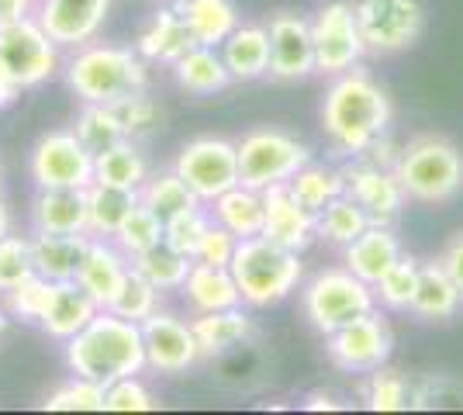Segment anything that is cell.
<instances>
[{
	"label": "cell",
	"instance_id": "1",
	"mask_svg": "<svg viewBox=\"0 0 463 415\" xmlns=\"http://www.w3.org/2000/svg\"><path fill=\"white\" fill-rule=\"evenodd\" d=\"M391 121H394V104L367 70L353 66L332 77L322 100V128L332 149L353 159L364 156L377 138L391 132Z\"/></svg>",
	"mask_w": 463,
	"mask_h": 415
},
{
	"label": "cell",
	"instance_id": "2",
	"mask_svg": "<svg viewBox=\"0 0 463 415\" xmlns=\"http://www.w3.org/2000/svg\"><path fill=\"white\" fill-rule=\"evenodd\" d=\"M66 367L77 377L115 384L121 377L146 371V343L142 325L132 318L115 316L111 308H100L73 339H66Z\"/></svg>",
	"mask_w": 463,
	"mask_h": 415
},
{
	"label": "cell",
	"instance_id": "3",
	"mask_svg": "<svg viewBox=\"0 0 463 415\" xmlns=\"http://www.w3.org/2000/svg\"><path fill=\"white\" fill-rule=\"evenodd\" d=\"M62 77L80 104H121L136 90L149 87V66L128 45L111 42H87L73 49V56L62 66Z\"/></svg>",
	"mask_w": 463,
	"mask_h": 415
},
{
	"label": "cell",
	"instance_id": "4",
	"mask_svg": "<svg viewBox=\"0 0 463 415\" xmlns=\"http://www.w3.org/2000/svg\"><path fill=\"white\" fill-rule=\"evenodd\" d=\"M229 270L242 291L246 308H273L288 301L305 280L301 253H294L280 242H270L267 236L239 239Z\"/></svg>",
	"mask_w": 463,
	"mask_h": 415
},
{
	"label": "cell",
	"instance_id": "5",
	"mask_svg": "<svg viewBox=\"0 0 463 415\" xmlns=\"http://www.w3.org/2000/svg\"><path fill=\"white\" fill-rule=\"evenodd\" d=\"M394 174L408 201L419 204H449L463 191V153L446 136H415L398 153Z\"/></svg>",
	"mask_w": 463,
	"mask_h": 415
},
{
	"label": "cell",
	"instance_id": "6",
	"mask_svg": "<svg viewBox=\"0 0 463 415\" xmlns=\"http://www.w3.org/2000/svg\"><path fill=\"white\" fill-rule=\"evenodd\" d=\"M62 70V49L32 14L0 24V80L14 90H35Z\"/></svg>",
	"mask_w": 463,
	"mask_h": 415
},
{
	"label": "cell",
	"instance_id": "7",
	"mask_svg": "<svg viewBox=\"0 0 463 415\" xmlns=\"http://www.w3.org/2000/svg\"><path fill=\"white\" fill-rule=\"evenodd\" d=\"M301 308L315 333H335L339 325H346L353 318L367 316L377 308V295L367 280L346 270V267H328L322 274H315L301 291Z\"/></svg>",
	"mask_w": 463,
	"mask_h": 415
},
{
	"label": "cell",
	"instance_id": "8",
	"mask_svg": "<svg viewBox=\"0 0 463 415\" xmlns=\"http://www.w3.org/2000/svg\"><path fill=\"white\" fill-rule=\"evenodd\" d=\"M239 149V184L267 191L288 184L305 163H311V149L284 128H252L235 142Z\"/></svg>",
	"mask_w": 463,
	"mask_h": 415
},
{
	"label": "cell",
	"instance_id": "9",
	"mask_svg": "<svg viewBox=\"0 0 463 415\" xmlns=\"http://www.w3.org/2000/svg\"><path fill=\"white\" fill-rule=\"evenodd\" d=\"M353 11L370 56H398L425 32L422 0H353Z\"/></svg>",
	"mask_w": 463,
	"mask_h": 415
},
{
	"label": "cell",
	"instance_id": "10",
	"mask_svg": "<svg viewBox=\"0 0 463 415\" xmlns=\"http://www.w3.org/2000/svg\"><path fill=\"white\" fill-rule=\"evenodd\" d=\"M28 174L39 191H87L94 184V153L73 128H56L35 142Z\"/></svg>",
	"mask_w": 463,
	"mask_h": 415
},
{
	"label": "cell",
	"instance_id": "11",
	"mask_svg": "<svg viewBox=\"0 0 463 415\" xmlns=\"http://www.w3.org/2000/svg\"><path fill=\"white\" fill-rule=\"evenodd\" d=\"M311 39H315V70L326 77H339L353 66H360V60L367 56L353 0L322 4L311 18Z\"/></svg>",
	"mask_w": 463,
	"mask_h": 415
},
{
	"label": "cell",
	"instance_id": "12",
	"mask_svg": "<svg viewBox=\"0 0 463 415\" xmlns=\"http://www.w3.org/2000/svg\"><path fill=\"white\" fill-rule=\"evenodd\" d=\"M174 170L197 198L214 201L239 184V149L232 138L201 136L191 138L174 159Z\"/></svg>",
	"mask_w": 463,
	"mask_h": 415
},
{
	"label": "cell",
	"instance_id": "13",
	"mask_svg": "<svg viewBox=\"0 0 463 415\" xmlns=\"http://www.w3.org/2000/svg\"><path fill=\"white\" fill-rule=\"evenodd\" d=\"M326 354L346 374H370V371L384 367L387 360H391V354H394V336H391L387 322L373 308L367 316L339 325L335 333H328Z\"/></svg>",
	"mask_w": 463,
	"mask_h": 415
},
{
	"label": "cell",
	"instance_id": "14",
	"mask_svg": "<svg viewBox=\"0 0 463 415\" xmlns=\"http://www.w3.org/2000/svg\"><path fill=\"white\" fill-rule=\"evenodd\" d=\"M343 177H346V194L367 212L370 225H394L402 218L408 194L394 166H381V163L356 156L343 170Z\"/></svg>",
	"mask_w": 463,
	"mask_h": 415
},
{
	"label": "cell",
	"instance_id": "15",
	"mask_svg": "<svg viewBox=\"0 0 463 415\" xmlns=\"http://www.w3.org/2000/svg\"><path fill=\"white\" fill-rule=\"evenodd\" d=\"M142 343H146V367L156 374H187L201 360L194 325L176 318L174 312H156L146 318Z\"/></svg>",
	"mask_w": 463,
	"mask_h": 415
},
{
	"label": "cell",
	"instance_id": "16",
	"mask_svg": "<svg viewBox=\"0 0 463 415\" xmlns=\"http://www.w3.org/2000/svg\"><path fill=\"white\" fill-rule=\"evenodd\" d=\"M111 14V0H35L32 18L49 32L59 49H80L94 42Z\"/></svg>",
	"mask_w": 463,
	"mask_h": 415
},
{
	"label": "cell",
	"instance_id": "17",
	"mask_svg": "<svg viewBox=\"0 0 463 415\" xmlns=\"http://www.w3.org/2000/svg\"><path fill=\"white\" fill-rule=\"evenodd\" d=\"M270 35V73L267 77L280 83L308 80L315 70V39H311V21L294 11H277L267 21Z\"/></svg>",
	"mask_w": 463,
	"mask_h": 415
},
{
	"label": "cell",
	"instance_id": "18",
	"mask_svg": "<svg viewBox=\"0 0 463 415\" xmlns=\"http://www.w3.org/2000/svg\"><path fill=\"white\" fill-rule=\"evenodd\" d=\"M263 236L280 242L294 253H305L318 239V215H311L305 204L288 191V184H277L263 191Z\"/></svg>",
	"mask_w": 463,
	"mask_h": 415
},
{
	"label": "cell",
	"instance_id": "19",
	"mask_svg": "<svg viewBox=\"0 0 463 415\" xmlns=\"http://www.w3.org/2000/svg\"><path fill=\"white\" fill-rule=\"evenodd\" d=\"M128 274H132V259L125 257L111 239L90 236V250H87V257H83L73 280L94 297L100 308H111V301L118 297Z\"/></svg>",
	"mask_w": 463,
	"mask_h": 415
},
{
	"label": "cell",
	"instance_id": "20",
	"mask_svg": "<svg viewBox=\"0 0 463 415\" xmlns=\"http://www.w3.org/2000/svg\"><path fill=\"white\" fill-rule=\"evenodd\" d=\"M402 257H405V250H402V242H398L391 225H367V229L343 250L346 270H353L360 280H367L370 288H373Z\"/></svg>",
	"mask_w": 463,
	"mask_h": 415
},
{
	"label": "cell",
	"instance_id": "21",
	"mask_svg": "<svg viewBox=\"0 0 463 415\" xmlns=\"http://www.w3.org/2000/svg\"><path fill=\"white\" fill-rule=\"evenodd\" d=\"M191 45H194L191 32H187V24H184V18H180V11H176L174 0H170V4H159L153 14H149L146 28L138 32V39H136V52L146 62L174 66Z\"/></svg>",
	"mask_w": 463,
	"mask_h": 415
},
{
	"label": "cell",
	"instance_id": "22",
	"mask_svg": "<svg viewBox=\"0 0 463 415\" xmlns=\"http://www.w3.org/2000/svg\"><path fill=\"white\" fill-rule=\"evenodd\" d=\"M180 295L191 305L194 316L225 312V308H239L242 305V291H239V284H235L229 267H212V263H197V259H194Z\"/></svg>",
	"mask_w": 463,
	"mask_h": 415
},
{
	"label": "cell",
	"instance_id": "23",
	"mask_svg": "<svg viewBox=\"0 0 463 415\" xmlns=\"http://www.w3.org/2000/svg\"><path fill=\"white\" fill-rule=\"evenodd\" d=\"M194 336L201 346V360H222L232 350H239L246 339L252 336V318L250 312L239 308H225V312H208V316H194Z\"/></svg>",
	"mask_w": 463,
	"mask_h": 415
},
{
	"label": "cell",
	"instance_id": "24",
	"mask_svg": "<svg viewBox=\"0 0 463 415\" xmlns=\"http://www.w3.org/2000/svg\"><path fill=\"white\" fill-rule=\"evenodd\" d=\"M174 7L187 24L194 45L222 49V42L242 24L239 7L232 0H174Z\"/></svg>",
	"mask_w": 463,
	"mask_h": 415
},
{
	"label": "cell",
	"instance_id": "25",
	"mask_svg": "<svg viewBox=\"0 0 463 415\" xmlns=\"http://www.w3.org/2000/svg\"><path fill=\"white\" fill-rule=\"evenodd\" d=\"M90 250V232H35L32 236V259H35V274L49 280H73L80 263Z\"/></svg>",
	"mask_w": 463,
	"mask_h": 415
},
{
	"label": "cell",
	"instance_id": "26",
	"mask_svg": "<svg viewBox=\"0 0 463 415\" xmlns=\"http://www.w3.org/2000/svg\"><path fill=\"white\" fill-rule=\"evenodd\" d=\"M100 312L94 297L80 288L77 280H56V295L49 301V312L42 318V333H49L52 339H73Z\"/></svg>",
	"mask_w": 463,
	"mask_h": 415
},
{
	"label": "cell",
	"instance_id": "27",
	"mask_svg": "<svg viewBox=\"0 0 463 415\" xmlns=\"http://www.w3.org/2000/svg\"><path fill=\"white\" fill-rule=\"evenodd\" d=\"M32 232H87V191H39L32 201Z\"/></svg>",
	"mask_w": 463,
	"mask_h": 415
},
{
	"label": "cell",
	"instance_id": "28",
	"mask_svg": "<svg viewBox=\"0 0 463 415\" xmlns=\"http://www.w3.org/2000/svg\"><path fill=\"white\" fill-rule=\"evenodd\" d=\"M222 60L232 80H260L270 73V35L267 24H239L222 42Z\"/></svg>",
	"mask_w": 463,
	"mask_h": 415
},
{
	"label": "cell",
	"instance_id": "29",
	"mask_svg": "<svg viewBox=\"0 0 463 415\" xmlns=\"http://www.w3.org/2000/svg\"><path fill=\"white\" fill-rule=\"evenodd\" d=\"M170 70H174L176 83H180L184 90L197 94V98L222 94L225 87L235 83L225 60H222V49H212V45H191Z\"/></svg>",
	"mask_w": 463,
	"mask_h": 415
},
{
	"label": "cell",
	"instance_id": "30",
	"mask_svg": "<svg viewBox=\"0 0 463 415\" xmlns=\"http://www.w3.org/2000/svg\"><path fill=\"white\" fill-rule=\"evenodd\" d=\"M463 305V291L457 288V280L439 267V259L422 263L419 270V291L411 301V316L425 318V322H449L457 318Z\"/></svg>",
	"mask_w": 463,
	"mask_h": 415
},
{
	"label": "cell",
	"instance_id": "31",
	"mask_svg": "<svg viewBox=\"0 0 463 415\" xmlns=\"http://www.w3.org/2000/svg\"><path fill=\"white\" fill-rule=\"evenodd\" d=\"M263 208H267L263 204V191L246 187V184H235L232 191L208 201V215L239 239L263 236Z\"/></svg>",
	"mask_w": 463,
	"mask_h": 415
},
{
	"label": "cell",
	"instance_id": "32",
	"mask_svg": "<svg viewBox=\"0 0 463 415\" xmlns=\"http://www.w3.org/2000/svg\"><path fill=\"white\" fill-rule=\"evenodd\" d=\"M138 208V191L111 187V184H90L87 187V232L94 239H115L125 218Z\"/></svg>",
	"mask_w": 463,
	"mask_h": 415
},
{
	"label": "cell",
	"instance_id": "33",
	"mask_svg": "<svg viewBox=\"0 0 463 415\" xmlns=\"http://www.w3.org/2000/svg\"><path fill=\"white\" fill-rule=\"evenodd\" d=\"M138 201L153 212V215L163 218V225L166 222H174V218L187 215V212H197V208H204V201L194 194L191 187L180 180L174 166L170 170H163V174H149L146 184L138 187Z\"/></svg>",
	"mask_w": 463,
	"mask_h": 415
},
{
	"label": "cell",
	"instance_id": "34",
	"mask_svg": "<svg viewBox=\"0 0 463 415\" xmlns=\"http://www.w3.org/2000/svg\"><path fill=\"white\" fill-rule=\"evenodd\" d=\"M288 191L298 198V204L308 208L311 215H318L322 208H328L332 201L346 194V177H343V170L311 159V163H305V166L288 180Z\"/></svg>",
	"mask_w": 463,
	"mask_h": 415
},
{
	"label": "cell",
	"instance_id": "35",
	"mask_svg": "<svg viewBox=\"0 0 463 415\" xmlns=\"http://www.w3.org/2000/svg\"><path fill=\"white\" fill-rule=\"evenodd\" d=\"M149 177V163L138 153L136 138H125L111 149L94 156V180L97 184H111V187H125V191H138Z\"/></svg>",
	"mask_w": 463,
	"mask_h": 415
},
{
	"label": "cell",
	"instance_id": "36",
	"mask_svg": "<svg viewBox=\"0 0 463 415\" xmlns=\"http://www.w3.org/2000/svg\"><path fill=\"white\" fill-rule=\"evenodd\" d=\"M132 267L166 295V291H180V288H184L194 259L184 257V253H176L170 242H156L153 250H146V253H138V257L132 259Z\"/></svg>",
	"mask_w": 463,
	"mask_h": 415
},
{
	"label": "cell",
	"instance_id": "37",
	"mask_svg": "<svg viewBox=\"0 0 463 415\" xmlns=\"http://www.w3.org/2000/svg\"><path fill=\"white\" fill-rule=\"evenodd\" d=\"M73 132H77L80 142L94 156L128 138L125 136V125H121V115H118V108H111V104H83L77 121H73Z\"/></svg>",
	"mask_w": 463,
	"mask_h": 415
},
{
	"label": "cell",
	"instance_id": "38",
	"mask_svg": "<svg viewBox=\"0 0 463 415\" xmlns=\"http://www.w3.org/2000/svg\"><path fill=\"white\" fill-rule=\"evenodd\" d=\"M52 295H56V280H49V277H42V274H32L28 280H21L18 288L4 291V295H0V305H4L7 316L24 322V325H42Z\"/></svg>",
	"mask_w": 463,
	"mask_h": 415
},
{
	"label": "cell",
	"instance_id": "39",
	"mask_svg": "<svg viewBox=\"0 0 463 415\" xmlns=\"http://www.w3.org/2000/svg\"><path fill=\"white\" fill-rule=\"evenodd\" d=\"M364 401L370 412H405L415 401V388L408 384L402 371H391L384 363V367L370 371L364 381Z\"/></svg>",
	"mask_w": 463,
	"mask_h": 415
},
{
	"label": "cell",
	"instance_id": "40",
	"mask_svg": "<svg viewBox=\"0 0 463 415\" xmlns=\"http://www.w3.org/2000/svg\"><path fill=\"white\" fill-rule=\"evenodd\" d=\"M367 225H370L367 212L349 198V194L335 198L328 208L318 212V239H326L328 246H339V250H346L349 242L360 236Z\"/></svg>",
	"mask_w": 463,
	"mask_h": 415
},
{
	"label": "cell",
	"instance_id": "41",
	"mask_svg": "<svg viewBox=\"0 0 463 415\" xmlns=\"http://www.w3.org/2000/svg\"><path fill=\"white\" fill-rule=\"evenodd\" d=\"M419 270H422L419 259L402 257L377 284H373L377 301H381L384 308H391V312H411V301H415V291H419Z\"/></svg>",
	"mask_w": 463,
	"mask_h": 415
},
{
	"label": "cell",
	"instance_id": "42",
	"mask_svg": "<svg viewBox=\"0 0 463 415\" xmlns=\"http://www.w3.org/2000/svg\"><path fill=\"white\" fill-rule=\"evenodd\" d=\"M163 232H166L163 218L153 215V212H149V208L138 201V208L125 218V225L118 229L111 242H115L118 250H121L128 259H136L138 253H146V250H153L156 242H163Z\"/></svg>",
	"mask_w": 463,
	"mask_h": 415
},
{
	"label": "cell",
	"instance_id": "43",
	"mask_svg": "<svg viewBox=\"0 0 463 415\" xmlns=\"http://www.w3.org/2000/svg\"><path fill=\"white\" fill-rule=\"evenodd\" d=\"M45 412H104V384L77 377L52 388L49 395L42 398Z\"/></svg>",
	"mask_w": 463,
	"mask_h": 415
},
{
	"label": "cell",
	"instance_id": "44",
	"mask_svg": "<svg viewBox=\"0 0 463 415\" xmlns=\"http://www.w3.org/2000/svg\"><path fill=\"white\" fill-rule=\"evenodd\" d=\"M159 297H163V291H159L156 284H149V280H146V277L132 267L128 280L121 284L118 297L111 301V312H115V316H121V318H132V322H138V325H142L146 318L159 312Z\"/></svg>",
	"mask_w": 463,
	"mask_h": 415
},
{
	"label": "cell",
	"instance_id": "45",
	"mask_svg": "<svg viewBox=\"0 0 463 415\" xmlns=\"http://www.w3.org/2000/svg\"><path fill=\"white\" fill-rule=\"evenodd\" d=\"M35 274V259H32V239L24 236H7L0 239V295L18 288L21 280Z\"/></svg>",
	"mask_w": 463,
	"mask_h": 415
},
{
	"label": "cell",
	"instance_id": "46",
	"mask_svg": "<svg viewBox=\"0 0 463 415\" xmlns=\"http://www.w3.org/2000/svg\"><path fill=\"white\" fill-rule=\"evenodd\" d=\"M118 115H121V125H125V136L128 138H146L153 136L156 128L163 125V108L156 104V98L146 90H136L132 98H125L121 104H115Z\"/></svg>",
	"mask_w": 463,
	"mask_h": 415
},
{
	"label": "cell",
	"instance_id": "47",
	"mask_svg": "<svg viewBox=\"0 0 463 415\" xmlns=\"http://www.w3.org/2000/svg\"><path fill=\"white\" fill-rule=\"evenodd\" d=\"M156 409H159V401L138 381V374L121 377L104 388V412H156Z\"/></svg>",
	"mask_w": 463,
	"mask_h": 415
},
{
	"label": "cell",
	"instance_id": "48",
	"mask_svg": "<svg viewBox=\"0 0 463 415\" xmlns=\"http://www.w3.org/2000/svg\"><path fill=\"white\" fill-rule=\"evenodd\" d=\"M208 204L204 208H197V212H187V215L174 218V222H166V232H163V242H170L176 253H184V257H191L197 253V242L204 236V229H208Z\"/></svg>",
	"mask_w": 463,
	"mask_h": 415
},
{
	"label": "cell",
	"instance_id": "49",
	"mask_svg": "<svg viewBox=\"0 0 463 415\" xmlns=\"http://www.w3.org/2000/svg\"><path fill=\"white\" fill-rule=\"evenodd\" d=\"M235 250H239V236H232L225 225H218V222H208V229H204V236L197 242V253L194 259L197 263H212V267H229L232 257H235Z\"/></svg>",
	"mask_w": 463,
	"mask_h": 415
},
{
	"label": "cell",
	"instance_id": "50",
	"mask_svg": "<svg viewBox=\"0 0 463 415\" xmlns=\"http://www.w3.org/2000/svg\"><path fill=\"white\" fill-rule=\"evenodd\" d=\"M436 259H439V267L457 280V288L463 291V232H457V236L449 239L443 246V253Z\"/></svg>",
	"mask_w": 463,
	"mask_h": 415
},
{
	"label": "cell",
	"instance_id": "51",
	"mask_svg": "<svg viewBox=\"0 0 463 415\" xmlns=\"http://www.w3.org/2000/svg\"><path fill=\"white\" fill-rule=\"evenodd\" d=\"M301 409H308V412H318V409H326V412H339V409H343V401H335L332 391H311V395L301 401Z\"/></svg>",
	"mask_w": 463,
	"mask_h": 415
},
{
	"label": "cell",
	"instance_id": "52",
	"mask_svg": "<svg viewBox=\"0 0 463 415\" xmlns=\"http://www.w3.org/2000/svg\"><path fill=\"white\" fill-rule=\"evenodd\" d=\"M32 7H35V0H0V24L32 14Z\"/></svg>",
	"mask_w": 463,
	"mask_h": 415
},
{
	"label": "cell",
	"instance_id": "53",
	"mask_svg": "<svg viewBox=\"0 0 463 415\" xmlns=\"http://www.w3.org/2000/svg\"><path fill=\"white\" fill-rule=\"evenodd\" d=\"M14 98H18V90H14V87H7V83L0 80V111H4L7 104H14Z\"/></svg>",
	"mask_w": 463,
	"mask_h": 415
},
{
	"label": "cell",
	"instance_id": "54",
	"mask_svg": "<svg viewBox=\"0 0 463 415\" xmlns=\"http://www.w3.org/2000/svg\"><path fill=\"white\" fill-rule=\"evenodd\" d=\"M11 232V212H7V204L0 201V239Z\"/></svg>",
	"mask_w": 463,
	"mask_h": 415
},
{
	"label": "cell",
	"instance_id": "55",
	"mask_svg": "<svg viewBox=\"0 0 463 415\" xmlns=\"http://www.w3.org/2000/svg\"><path fill=\"white\" fill-rule=\"evenodd\" d=\"M7 322H11V316H7V312H4V305H0V336L7 333Z\"/></svg>",
	"mask_w": 463,
	"mask_h": 415
}]
</instances>
